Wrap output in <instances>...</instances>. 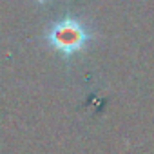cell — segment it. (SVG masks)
<instances>
[{"mask_svg": "<svg viewBox=\"0 0 154 154\" xmlns=\"http://www.w3.org/2000/svg\"><path fill=\"white\" fill-rule=\"evenodd\" d=\"M47 40L56 51L69 56L85 45V42L89 40V35L78 20L63 18L51 27V31L47 33Z\"/></svg>", "mask_w": 154, "mask_h": 154, "instance_id": "cell-1", "label": "cell"}, {"mask_svg": "<svg viewBox=\"0 0 154 154\" xmlns=\"http://www.w3.org/2000/svg\"><path fill=\"white\" fill-rule=\"evenodd\" d=\"M36 2H40V4H45V2H49V0H36Z\"/></svg>", "mask_w": 154, "mask_h": 154, "instance_id": "cell-2", "label": "cell"}]
</instances>
